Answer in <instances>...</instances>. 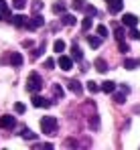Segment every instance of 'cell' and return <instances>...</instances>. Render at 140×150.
Listing matches in <instances>:
<instances>
[{
	"label": "cell",
	"instance_id": "6da1fadb",
	"mask_svg": "<svg viewBox=\"0 0 140 150\" xmlns=\"http://www.w3.org/2000/svg\"><path fill=\"white\" fill-rule=\"evenodd\" d=\"M41 87H43L41 75L37 73V71H33V73L28 75V79H26V89H28L31 93H37V91H41Z\"/></svg>",
	"mask_w": 140,
	"mask_h": 150
},
{
	"label": "cell",
	"instance_id": "7a4b0ae2",
	"mask_svg": "<svg viewBox=\"0 0 140 150\" xmlns=\"http://www.w3.org/2000/svg\"><path fill=\"white\" fill-rule=\"evenodd\" d=\"M57 118H53V116H45V118H41V130H43V134L47 136H53V132L57 130Z\"/></svg>",
	"mask_w": 140,
	"mask_h": 150
},
{
	"label": "cell",
	"instance_id": "3957f363",
	"mask_svg": "<svg viewBox=\"0 0 140 150\" xmlns=\"http://www.w3.org/2000/svg\"><path fill=\"white\" fill-rule=\"evenodd\" d=\"M43 25H45V18H43L41 14H35L31 21H26V25H24V26L31 28V30H35V28H39V26H43Z\"/></svg>",
	"mask_w": 140,
	"mask_h": 150
},
{
	"label": "cell",
	"instance_id": "277c9868",
	"mask_svg": "<svg viewBox=\"0 0 140 150\" xmlns=\"http://www.w3.org/2000/svg\"><path fill=\"white\" fill-rule=\"evenodd\" d=\"M14 126H16V118H14V116L6 114V116L0 118V128H4V130L8 128V130H10V128H14Z\"/></svg>",
	"mask_w": 140,
	"mask_h": 150
},
{
	"label": "cell",
	"instance_id": "5b68a950",
	"mask_svg": "<svg viewBox=\"0 0 140 150\" xmlns=\"http://www.w3.org/2000/svg\"><path fill=\"white\" fill-rule=\"evenodd\" d=\"M57 63H59V67H61L63 71H69V69H73V59H71V57H67V55H61Z\"/></svg>",
	"mask_w": 140,
	"mask_h": 150
},
{
	"label": "cell",
	"instance_id": "8992f818",
	"mask_svg": "<svg viewBox=\"0 0 140 150\" xmlns=\"http://www.w3.org/2000/svg\"><path fill=\"white\" fill-rule=\"evenodd\" d=\"M33 105L35 108H51L53 101L47 100V98H41V96H33Z\"/></svg>",
	"mask_w": 140,
	"mask_h": 150
},
{
	"label": "cell",
	"instance_id": "52a82bcc",
	"mask_svg": "<svg viewBox=\"0 0 140 150\" xmlns=\"http://www.w3.org/2000/svg\"><path fill=\"white\" fill-rule=\"evenodd\" d=\"M106 2H108V8H110L112 14H118L124 6V0H106Z\"/></svg>",
	"mask_w": 140,
	"mask_h": 150
},
{
	"label": "cell",
	"instance_id": "ba28073f",
	"mask_svg": "<svg viewBox=\"0 0 140 150\" xmlns=\"http://www.w3.org/2000/svg\"><path fill=\"white\" fill-rule=\"evenodd\" d=\"M122 25H126V26H136L138 25V16H134V14H124L122 16Z\"/></svg>",
	"mask_w": 140,
	"mask_h": 150
},
{
	"label": "cell",
	"instance_id": "9c48e42d",
	"mask_svg": "<svg viewBox=\"0 0 140 150\" xmlns=\"http://www.w3.org/2000/svg\"><path fill=\"white\" fill-rule=\"evenodd\" d=\"M69 91H73L75 96H81V93H83V87H81V83H79L77 79H71L69 81Z\"/></svg>",
	"mask_w": 140,
	"mask_h": 150
},
{
	"label": "cell",
	"instance_id": "30bf717a",
	"mask_svg": "<svg viewBox=\"0 0 140 150\" xmlns=\"http://www.w3.org/2000/svg\"><path fill=\"white\" fill-rule=\"evenodd\" d=\"M93 65H95V71H99V73H106V71H108V63H106V59H102V57H97V59L93 61Z\"/></svg>",
	"mask_w": 140,
	"mask_h": 150
},
{
	"label": "cell",
	"instance_id": "8fae6325",
	"mask_svg": "<svg viewBox=\"0 0 140 150\" xmlns=\"http://www.w3.org/2000/svg\"><path fill=\"white\" fill-rule=\"evenodd\" d=\"M8 61H10L12 67H21V65H23V55H21V53H10V59H8Z\"/></svg>",
	"mask_w": 140,
	"mask_h": 150
},
{
	"label": "cell",
	"instance_id": "7c38bea8",
	"mask_svg": "<svg viewBox=\"0 0 140 150\" xmlns=\"http://www.w3.org/2000/svg\"><path fill=\"white\" fill-rule=\"evenodd\" d=\"M99 89H102L104 93H114V91H116V83H114V81H104V83L99 85Z\"/></svg>",
	"mask_w": 140,
	"mask_h": 150
},
{
	"label": "cell",
	"instance_id": "4fadbf2b",
	"mask_svg": "<svg viewBox=\"0 0 140 150\" xmlns=\"http://www.w3.org/2000/svg\"><path fill=\"white\" fill-rule=\"evenodd\" d=\"M87 43H90L92 49H97V47L102 45V37H99V35H90V37H87Z\"/></svg>",
	"mask_w": 140,
	"mask_h": 150
},
{
	"label": "cell",
	"instance_id": "5bb4252c",
	"mask_svg": "<svg viewBox=\"0 0 140 150\" xmlns=\"http://www.w3.org/2000/svg\"><path fill=\"white\" fill-rule=\"evenodd\" d=\"M140 67V59H124V69H136Z\"/></svg>",
	"mask_w": 140,
	"mask_h": 150
},
{
	"label": "cell",
	"instance_id": "9a60e30c",
	"mask_svg": "<svg viewBox=\"0 0 140 150\" xmlns=\"http://www.w3.org/2000/svg\"><path fill=\"white\" fill-rule=\"evenodd\" d=\"M26 21H28V18H24V16H21V14H18V16H14V18H10V23L16 26V28H23V26L26 25Z\"/></svg>",
	"mask_w": 140,
	"mask_h": 150
},
{
	"label": "cell",
	"instance_id": "2e32d148",
	"mask_svg": "<svg viewBox=\"0 0 140 150\" xmlns=\"http://www.w3.org/2000/svg\"><path fill=\"white\" fill-rule=\"evenodd\" d=\"M61 21H63L65 26H73L75 23H77V18H75L73 14H67V12H63V18H61Z\"/></svg>",
	"mask_w": 140,
	"mask_h": 150
},
{
	"label": "cell",
	"instance_id": "e0dca14e",
	"mask_svg": "<svg viewBox=\"0 0 140 150\" xmlns=\"http://www.w3.org/2000/svg\"><path fill=\"white\" fill-rule=\"evenodd\" d=\"M71 53H73V57H71L73 61H83V53H81V49H79L77 45L71 47Z\"/></svg>",
	"mask_w": 140,
	"mask_h": 150
},
{
	"label": "cell",
	"instance_id": "ac0fdd59",
	"mask_svg": "<svg viewBox=\"0 0 140 150\" xmlns=\"http://www.w3.org/2000/svg\"><path fill=\"white\" fill-rule=\"evenodd\" d=\"M21 136H23L24 140H37V134L33 130H28V128H23L21 130Z\"/></svg>",
	"mask_w": 140,
	"mask_h": 150
},
{
	"label": "cell",
	"instance_id": "d6986e66",
	"mask_svg": "<svg viewBox=\"0 0 140 150\" xmlns=\"http://www.w3.org/2000/svg\"><path fill=\"white\" fill-rule=\"evenodd\" d=\"M0 14H4V18L6 21H10L12 16H10V10H8V4L4 2V0H0Z\"/></svg>",
	"mask_w": 140,
	"mask_h": 150
},
{
	"label": "cell",
	"instance_id": "ffe728a7",
	"mask_svg": "<svg viewBox=\"0 0 140 150\" xmlns=\"http://www.w3.org/2000/svg\"><path fill=\"white\" fill-rule=\"evenodd\" d=\"M87 124H90V130H99V116H92L90 120H87Z\"/></svg>",
	"mask_w": 140,
	"mask_h": 150
},
{
	"label": "cell",
	"instance_id": "44dd1931",
	"mask_svg": "<svg viewBox=\"0 0 140 150\" xmlns=\"http://www.w3.org/2000/svg\"><path fill=\"white\" fill-rule=\"evenodd\" d=\"M65 10H67V6H65L63 2H55V4H53V12H55V14H63Z\"/></svg>",
	"mask_w": 140,
	"mask_h": 150
},
{
	"label": "cell",
	"instance_id": "7402d4cb",
	"mask_svg": "<svg viewBox=\"0 0 140 150\" xmlns=\"http://www.w3.org/2000/svg\"><path fill=\"white\" fill-rule=\"evenodd\" d=\"M114 37H116L118 41H124V39H126V33H124V26H116V28H114Z\"/></svg>",
	"mask_w": 140,
	"mask_h": 150
},
{
	"label": "cell",
	"instance_id": "603a6c76",
	"mask_svg": "<svg viewBox=\"0 0 140 150\" xmlns=\"http://www.w3.org/2000/svg\"><path fill=\"white\" fill-rule=\"evenodd\" d=\"M53 51H55V53H63V51H65V43H63L61 39L55 41V43H53Z\"/></svg>",
	"mask_w": 140,
	"mask_h": 150
},
{
	"label": "cell",
	"instance_id": "cb8c5ba5",
	"mask_svg": "<svg viewBox=\"0 0 140 150\" xmlns=\"http://www.w3.org/2000/svg\"><path fill=\"white\" fill-rule=\"evenodd\" d=\"M93 25V21H92V16H85L83 21H81V30H90Z\"/></svg>",
	"mask_w": 140,
	"mask_h": 150
},
{
	"label": "cell",
	"instance_id": "d4e9b609",
	"mask_svg": "<svg viewBox=\"0 0 140 150\" xmlns=\"http://www.w3.org/2000/svg\"><path fill=\"white\" fill-rule=\"evenodd\" d=\"M97 35H99L102 39H104V37H108V35H110L108 26H106V25H99V26H97Z\"/></svg>",
	"mask_w": 140,
	"mask_h": 150
},
{
	"label": "cell",
	"instance_id": "484cf974",
	"mask_svg": "<svg viewBox=\"0 0 140 150\" xmlns=\"http://www.w3.org/2000/svg\"><path fill=\"white\" fill-rule=\"evenodd\" d=\"M41 10H43V2H41V0H35V2H33V12L39 14Z\"/></svg>",
	"mask_w": 140,
	"mask_h": 150
},
{
	"label": "cell",
	"instance_id": "4316f807",
	"mask_svg": "<svg viewBox=\"0 0 140 150\" xmlns=\"http://www.w3.org/2000/svg\"><path fill=\"white\" fill-rule=\"evenodd\" d=\"M12 6L18 8V10H23L24 6H26V0H12Z\"/></svg>",
	"mask_w": 140,
	"mask_h": 150
},
{
	"label": "cell",
	"instance_id": "83f0119b",
	"mask_svg": "<svg viewBox=\"0 0 140 150\" xmlns=\"http://www.w3.org/2000/svg\"><path fill=\"white\" fill-rule=\"evenodd\" d=\"M53 93H55V96H57V98H63V87H61V85H57V83H55V85H53Z\"/></svg>",
	"mask_w": 140,
	"mask_h": 150
},
{
	"label": "cell",
	"instance_id": "f1b7e54d",
	"mask_svg": "<svg viewBox=\"0 0 140 150\" xmlns=\"http://www.w3.org/2000/svg\"><path fill=\"white\" fill-rule=\"evenodd\" d=\"M83 6H85V0H73V8L75 10H83Z\"/></svg>",
	"mask_w": 140,
	"mask_h": 150
},
{
	"label": "cell",
	"instance_id": "f546056e",
	"mask_svg": "<svg viewBox=\"0 0 140 150\" xmlns=\"http://www.w3.org/2000/svg\"><path fill=\"white\" fill-rule=\"evenodd\" d=\"M14 112H16V114H24V112H26L24 103H21V101H18V103H14Z\"/></svg>",
	"mask_w": 140,
	"mask_h": 150
},
{
	"label": "cell",
	"instance_id": "4dcf8cb0",
	"mask_svg": "<svg viewBox=\"0 0 140 150\" xmlns=\"http://www.w3.org/2000/svg\"><path fill=\"white\" fill-rule=\"evenodd\" d=\"M87 89H90L92 93H95V91H99V85H97L95 81H90V83H87Z\"/></svg>",
	"mask_w": 140,
	"mask_h": 150
},
{
	"label": "cell",
	"instance_id": "1f68e13d",
	"mask_svg": "<svg viewBox=\"0 0 140 150\" xmlns=\"http://www.w3.org/2000/svg\"><path fill=\"white\" fill-rule=\"evenodd\" d=\"M114 101H116V103H124V101H126V96H124V93H116V96H114Z\"/></svg>",
	"mask_w": 140,
	"mask_h": 150
},
{
	"label": "cell",
	"instance_id": "d6a6232c",
	"mask_svg": "<svg viewBox=\"0 0 140 150\" xmlns=\"http://www.w3.org/2000/svg\"><path fill=\"white\" fill-rule=\"evenodd\" d=\"M118 49H120V53H128V45H126L124 41H120V43H118Z\"/></svg>",
	"mask_w": 140,
	"mask_h": 150
},
{
	"label": "cell",
	"instance_id": "836d02e7",
	"mask_svg": "<svg viewBox=\"0 0 140 150\" xmlns=\"http://www.w3.org/2000/svg\"><path fill=\"white\" fill-rule=\"evenodd\" d=\"M130 37L138 41V39H140V30H138V28H134V26H132V30H130Z\"/></svg>",
	"mask_w": 140,
	"mask_h": 150
},
{
	"label": "cell",
	"instance_id": "e575fe53",
	"mask_svg": "<svg viewBox=\"0 0 140 150\" xmlns=\"http://www.w3.org/2000/svg\"><path fill=\"white\" fill-rule=\"evenodd\" d=\"M83 10L87 12V16H93V14H95V8H93V6H83Z\"/></svg>",
	"mask_w": 140,
	"mask_h": 150
},
{
	"label": "cell",
	"instance_id": "d590c367",
	"mask_svg": "<svg viewBox=\"0 0 140 150\" xmlns=\"http://www.w3.org/2000/svg\"><path fill=\"white\" fill-rule=\"evenodd\" d=\"M45 67H47V69H53V67H55V59H47Z\"/></svg>",
	"mask_w": 140,
	"mask_h": 150
},
{
	"label": "cell",
	"instance_id": "8d00e7d4",
	"mask_svg": "<svg viewBox=\"0 0 140 150\" xmlns=\"http://www.w3.org/2000/svg\"><path fill=\"white\" fill-rule=\"evenodd\" d=\"M65 144H67V146H77V142H75V140H71V138L65 142Z\"/></svg>",
	"mask_w": 140,
	"mask_h": 150
},
{
	"label": "cell",
	"instance_id": "74e56055",
	"mask_svg": "<svg viewBox=\"0 0 140 150\" xmlns=\"http://www.w3.org/2000/svg\"><path fill=\"white\" fill-rule=\"evenodd\" d=\"M0 21H2V14H0Z\"/></svg>",
	"mask_w": 140,
	"mask_h": 150
}]
</instances>
